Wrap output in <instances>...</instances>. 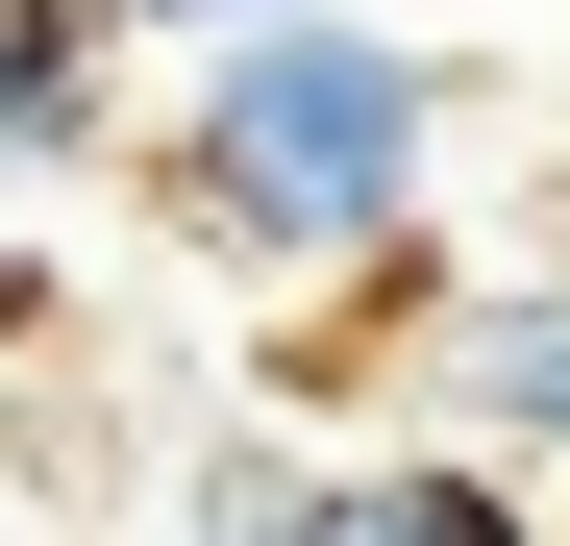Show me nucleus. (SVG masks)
Segmentation results:
<instances>
[{"mask_svg":"<svg viewBox=\"0 0 570 546\" xmlns=\"http://www.w3.org/2000/svg\"><path fill=\"white\" fill-rule=\"evenodd\" d=\"M347 546H497V521H471V497H397V521H347Z\"/></svg>","mask_w":570,"mask_h":546,"instance_id":"1","label":"nucleus"}]
</instances>
